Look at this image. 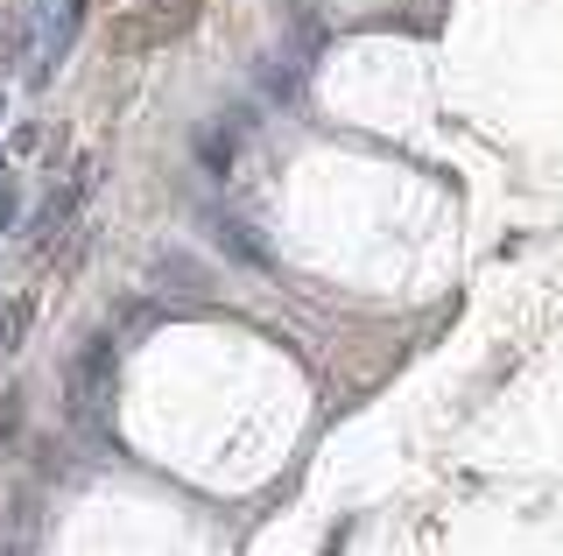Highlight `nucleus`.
<instances>
[{"label":"nucleus","mask_w":563,"mask_h":556,"mask_svg":"<svg viewBox=\"0 0 563 556\" xmlns=\"http://www.w3.org/2000/svg\"><path fill=\"white\" fill-rule=\"evenodd\" d=\"M113 367H120L113 332H99V338L78 353V367H70V409H78V415H92V409L106 402V394H113Z\"/></svg>","instance_id":"f257e3e1"},{"label":"nucleus","mask_w":563,"mask_h":556,"mask_svg":"<svg viewBox=\"0 0 563 556\" xmlns=\"http://www.w3.org/2000/svg\"><path fill=\"white\" fill-rule=\"evenodd\" d=\"M198 163L211 169V177H233V163H240V142L225 127H198Z\"/></svg>","instance_id":"f03ea898"},{"label":"nucleus","mask_w":563,"mask_h":556,"mask_svg":"<svg viewBox=\"0 0 563 556\" xmlns=\"http://www.w3.org/2000/svg\"><path fill=\"white\" fill-rule=\"evenodd\" d=\"M14 430H22V402H8V409H0V444H14Z\"/></svg>","instance_id":"423d86ee"},{"label":"nucleus","mask_w":563,"mask_h":556,"mask_svg":"<svg viewBox=\"0 0 563 556\" xmlns=\"http://www.w3.org/2000/svg\"><path fill=\"white\" fill-rule=\"evenodd\" d=\"M205 225H211V240H219L233 260H246V268H261V260H268V247H261L254 233H240V219H205Z\"/></svg>","instance_id":"7ed1b4c3"},{"label":"nucleus","mask_w":563,"mask_h":556,"mask_svg":"<svg viewBox=\"0 0 563 556\" xmlns=\"http://www.w3.org/2000/svg\"><path fill=\"white\" fill-rule=\"evenodd\" d=\"M0 113H8V99H0Z\"/></svg>","instance_id":"0eeeda50"},{"label":"nucleus","mask_w":563,"mask_h":556,"mask_svg":"<svg viewBox=\"0 0 563 556\" xmlns=\"http://www.w3.org/2000/svg\"><path fill=\"white\" fill-rule=\"evenodd\" d=\"M29 324H35V297H8V303H0V353H14Z\"/></svg>","instance_id":"20e7f679"},{"label":"nucleus","mask_w":563,"mask_h":556,"mask_svg":"<svg viewBox=\"0 0 563 556\" xmlns=\"http://www.w3.org/2000/svg\"><path fill=\"white\" fill-rule=\"evenodd\" d=\"M14 204H22V198H14V177H8V155H0V225H14Z\"/></svg>","instance_id":"39448f33"}]
</instances>
